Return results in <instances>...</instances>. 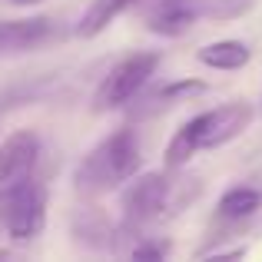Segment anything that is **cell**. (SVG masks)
<instances>
[{
  "label": "cell",
  "mask_w": 262,
  "mask_h": 262,
  "mask_svg": "<svg viewBox=\"0 0 262 262\" xmlns=\"http://www.w3.org/2000/svg\"><path fill=\"white\" fill-rule=\"evenodd\" d=\"M160 67V53H129L126 60L113 67V70L103 77V83L93 93V110L96 113H110V110H120L149 83V77Z\"/></svg>",
  "instance_id": "277c9868"
},
{
  "label": "cell",
  "mask_w": 262,
  "mask_h": 262,
  "mask_svg": "<svg viewBox=\"0 0 262 262\" xmlns=\"http://www.w3.org/2000/svg\"><path fill=\"white\" fill-rule=\"evenodd\" d=\"M143 156H140V143H136L133 129H116L106 140H100L93 149L80 160L77 173H73V183H77L80 192H110L116 186H123L126 179L136 176Z\"/></svg>",
  "instance_id": "7a4b0ae2"
},
{
  "label": "cell",
  "mask_w": 262,
  "mask_h": 262,
  "mask_svg": "<svg viewBox=\"0 0 262 262\" xmlns=\"http://www.w3.org/2000/svg\"><path fill=\"white\" fill-rule=\"evenodd\" d=\"M196 60L209 70H243L246 63L252 60V50L243 43V40H216V43H206L203 50L196 53Z\"/></svg>",
  "instance_id": "9c48e42d"
},
{
  "label": "cell",
  "mask_w": 262,
  "mask_h": 262,
  "mask_svg": "<svg viewBox=\"0 0 262 262\" xmlns=\"http://www.w3.org/2000/svg\"><path fill=\"white\" fill-rule=\"evenodd\" d=\"M40 160V136L33 129H17L0 146V189L17 179H27Z\"/></svg>",
  "instance_id": "52a82bcc"
},
{
  "label": "cell",
  "mask_w": 262,
  "mask_h": 262,
  "mask_svg": "<svg viewBox=\"0 0 262 262\" xmlns=\"http://www.w3.org/2000/svg\"><path fill=\"white\" fill-rule=\"evenodd\" d=\"M136 7L143 10L146 27L160 37H183L199 20L196 0H136Z\"/></svg>",
  "instance_id": "8992f818"
},
{
  "label": "cell",
  "mask_w": 262,
  "mask_h": 262,
  "mask_svg": "<svg viewBox=\"0 0 262 262\" xmlns=\"http://www.w3.org/2000/svg\"><path fill=\"white\" fill-rule=\"evenodd\" d=\"M166 249H169V246L166 243H156V239H153V243H140L133 249V259H163V256H166Z\"/></svg>",
  "instance_id": "4fadbf2b"
},
{
  "label": "cell",
  "mask_w": 262,
  "mask_h": 262,
  "mask_svg": "<svg viewBox=\"0 0 262 262\" xmlns=\"http://www.w3.org/2000/svg\"><path fill=\"white\" fill-rule=\"evenodd\" d=\"M47 223V189L33 176L0 189V226L10 232V239L27 243L43 232Z\"/></svg>",
  "instance_id": "3957f363"
},
{
  "label": "cell",
  "mask_w": 262,
  "mask_h": 262,
  "mask_svg": "<svg viewBox=\"0 0 262 262\" xmlns=\"http://www.w3.org/2000/svg\"><path fill=\"white\" fill-rule=\"evenodd\" d=\"M262 209V192L252 189V186H232V189H226L223 196H219V219H249L256 216V212Z\"/></svg>",
  "instance_id": "30bf717a"
},
{
  "label": "cell",
  "mask_w": 262,
  "mask_h": 262,
  "mask_svg": "<svg viewBox=\"0 0 262 262\" xmlns=\"http://www.w3.org/2000/svg\"><path fill=\"white\" fill-rule=\"evenodd\" d=\"M17 7H30V4H40V0H13Z\"/></svg>",
  "instance_id": "5bb4252c"
},
{
  "label": "cell",
  "mask_w": 262,
  "mask_h": 262,
  "mask_svg": "<svg viewBox=\"0 0 262 262\" xmlns=\"http://www.w3.org/2000/svg\"><path fill=\"white\" fill-rule=\"evenodd\" d=\"M129 7H136V0H93L90 10L83 13V20H80L77 33H80V37H86V40L90 37H100V33L106 30V27L113 24L123 10H129Z\"/></svg>",
  "instance_id": "8fae6325"
},
{
  "label": "cell",
  "mask_w": 262,
  "mask_h": 262,
  "mask_svg": "<svg viewBox=\"0 0 262 262\" xmlns=\"http://www.w3.org/2000/svg\"><path fill=\"white\" fill-rule=\"evenodd\" d=\"M53 33V20L30 17V20H0V57L4 53H24L40 47Z\"/></svg>",
  "instance_id": "ba28073f"
},
{
  "label": "cell",
  "mask_w": 262,
  "mask_h": 262,
  "mask_svg": "<svg viewBox=\"0 0 262 262\" xmlns=\"http://www.w3.org/2000/svg\"><path fill=\"white\" fill-rule=\"evenodd\" d=\"M206 83L203 80H179V83H166L163 90H156L153 93V106H169V103H176V100H183V96H192V93H203Z\"/></svg>",
  "instance_id": "7c38bea8"
},
{
  "label": "cell",
  "mask_w": 262,
  "mask_h": 262,
  "mask_svg": "<svg viewBox=\"0 0 262 262\" xmlns=\"http://www.w3.org/2000/svg\"><path fill=\"white\" fill-rule=\"evenodd\" d=\"M120 206H123L126 229H140V226L153 223L169 206V179L163 173H143V176L126 179Z\"/></svg>",
  "instance_id": "5b68a950"
},
{
  "label": "cell",
  "mask_w": 262,
  "mask_h": 262,
  "mask_svg": "<svg viewBox=\"0 0 262 262\" xmlns=\"http://www.w3.org/2000/svg\"><path fill=\"white\" fill-rule=\"evenodd\" d=\"M252 123V106L249 103H226V106L206 110L192 116L189 123L176 129V136L166 146V166L179 169L199 153V149H216L243 136V129Z\"/></svg>",
  "instance_id": "6da1fadb"
}]
</instances>
